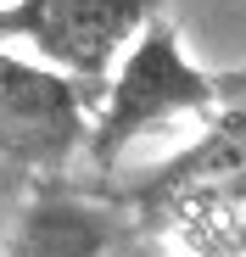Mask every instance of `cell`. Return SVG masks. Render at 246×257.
<instances>
[{
	"label": "cell",
	"mask_w": 246,
	"mask_h": 257,
	"mask_svg": "<svg viewBox=\"0 0 246 257\" xmlns=\"http://www.w3.org/2000/svg\"><path fill=\"white\" fill-rule=\"evenodd\" d=\"M90 140V84L0 45V168L51 174Z\"/></svg>",
	"instance_id": "cell-4"
},
{
	"label": "cell",
	"mask_w": 246,
	"mask_h": 257,
	"mask_svg": "<svg viewBox=\"0 0 246 257\" xmlns=\"http://www.w3.org/2000/svg\"><path fill=\"white\" fill-rule=\"evenodd\" d=\"M151 201L201 257H246V112L162 168Z\"/></svg>",
	"instance_id": "cell-2"
},
{
	"label": "cell",
	"mask_w": 246,
	"mask_h": 257,
	"mask_svg": "<svg viewBox=\"0 0 246 257\" xmlns=\"http://www.w3.org/2000/svg\"><path fill=\"white\" fill-rule=\"evenodd\" d=\"M112 212L73 190H39L6 240V257H106L112 251Z\"/></svg>",
	"instance_id": "cell-5"
},
{
	"label": "cell",
	"mask_w": 246,
	"mask_h": 257,
	"mask_svg": "<svg viewBox=\"0 0 246 257\" xmlns=\"http://www.w3.org/2000/svg\"><path fill=\"white\" fill-rule=\"evenodd\" d=\"M229 95V78L201 67L168 17H146L129 51L106 73V95L90 117V157L106 168L135 140L157 135L179 117H213Z\"/></svg>",
	"instance_id": "cell-1"
},
{
	"label": "cell",
	"mask_w": 246,
	"mask_h": 257,
	"mask_svg": "<svg viewBox=\"0 0 246 257\" xmlns=\"http://www.w3.org/2000/svg\"><path fill=\"white\" fill-rule=\"evenodd\" d=\"M151 0H6L0 45L34 51L39 67H56L78 84H106L129 39L146 28Z\"/></svg>",
	"instance_id": "cell-3"
},
{
	"label": "cell",
	"mask_w": 246,
	"mask_h": 257,
	"mask_svg": "<svg viewBox=\"0 0 246 257\" xmlns=\"http://www.w3.org/2000/svg\"><path fill=\"white\" fill-rule=\"evenodd\" d=\"M0 6H6V0H0Z\"/></svg>",
	"instance_id": "cell-6"
}]
</instances>
